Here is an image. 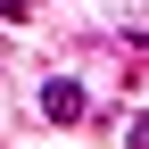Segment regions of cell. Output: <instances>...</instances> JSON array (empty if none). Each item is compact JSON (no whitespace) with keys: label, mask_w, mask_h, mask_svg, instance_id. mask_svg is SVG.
<instances>
[{"label":"cell","mask_w":149,"mask_h":149,"mask_svg":"<svg viewBox=\"0 0 149 149\" xmlns=\"http://www.w3.org/2000/svg\"><path fill=\"white\" fill-rule=\"evenodd\" d=\"M124 141H133V149H149V116H133V124H124Z\"/></svg>","instance_id":"obj_3"},{"label":"cell","mask_w":149,"mask_h":149,"mask_svg":"<svg viewBox=\"0 0 149 149\" xmlns=\"http://www.w3.org/2000/svg\"><path fill=\"white\" fill-rule=\"evenodd\" d=\"M0 17H8V25H25V17H33V0H0Z\"/></svg>","instance_id":"obj_2"},{"label":"cell","mask_w":149,"mask_h":149,"mask_svg":"<svg viewBox=\"0 0 149 149\" xmlns=\"http://www.w3.org/2000/svg\"><path fill=\"white\" fill-rule=\"evenodd\" d=\"M83 108H91V100H83L74 74H50V83H42V116H50V124H83Z\"/></svg>","instance_id":"obj_1"}]
</instances>
